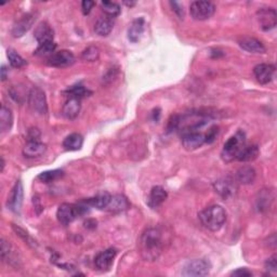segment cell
<instances>
[{
	"mask_svg": "<svg viewBox=\"0 0 277 277\" xmlns=\"http://www.w3.org/2000/svg\"><path fill=\"white\" fill-rule=\"evenodd\" d=\"M116 254L117 250L114 248H109V249L100 252L94 260L95 268L100 271H103V272L104 271H109L112 268L113 263H114Z\"/></svg>",
	"mask_w": 277,
	"mask_h": 277,
	"instance_id": "13",
	"label": "cell"
},
{
	"mask_svg": "<svg viewBox=\"0 0 277 277\" xmlns=\"http://www.w3.org/2000/svg\"><path fill=\"white\" fill-rule=\"evenodd\" d=\"M0 257L3 260V261H7L10 263L12 267L18 268L20 260L16 259V254L13 250L12 246H11L10 242L5 239L0 240Z\"/></svg>",
	"mask_w": 277,
	"mask_h": 277,
	"instance_id": "17",
	"label": "cell"
},
{
	"mask_svg": "<svg viewBox=\"0 0 277 277\" xmlns=\"http://www.w3.org/2000/svg\"><path fill=\"white\" fill-rule=\"evenodd\" d=\"M214 191L225 199H230L234 197L237 192V181L231 177H225L219 179L213 183Z\"/></svg>",
	"mask_w": 277,
	"mask_h": 277,
	"instance_id": "8",
	"label": "cell"
},
{
	"mask_svg": "<svg viewBox=\"0 0 277 277\" xmlns=\"http://www.w3.org/2000/svg\"><path fill=\"white\" fill-rule=\"evenodd\" d=\"M63 174H64L63 170H61V169H55V170L44 171L40 173L38 176V180H40L42 183H51L63 177Z\"/></svg>",
	"mask_w": 277,
	"mask_h": 277,
	"instance_id": "32",
	"label": "cell"
},
{
	"mask_svg": "<svg viewBox=\"0 0 277 277\" xmlns=\"http://www.w3.org/2000/svg\"><path fill=\"white\" fill-rule=\"evenodd\" d=\"M246 145V135L242 131H238L233 137H231L224 144L221 153L222 159L225 162H231L236 159L239 151Z\"/></svg>",
	"mask_w": 277,
	"mask_h": 277,
	"instance_id": "4",
	"label": "cell"
},
{
	"mask_svg": "<svg viewBox=\"0 0 277 277\" xmlns=\"http://www.w3.org/2000/svg\"><path fill=\"white\" fill-rule=\"evenodd\" d=\"M101 8H102V10H103V12L111 19L116 18V16L119 15L121 12L120 5L116 2H112V1H102Z\"/></svg>",
	"mask_w": 277,
	"mask_h": 277,
	"instance_id": "31",
	"label": "cell"
},
{
	"mask_svg": "<svg viewBox=\"0 0 277 277\" xmlns=\"http://www.w3.org/2000/svg\"><path fill=\"white\" fill-rule=\"evenodd\" d=\"M94 5H95L94 1H91V0H83V1L81 2L82 13L84 15H88L90 12H91V10Z\"/></svg>",
	"mask_w": 277,
	"mask_h": 277,
	"instance_id": "40",
	"label": "cell"
},
{
	"mask_svg": "<svg viewBox=\"0 0 277 277\" xmlns=\"http://www.w3.org/2000/svg\"><path fill=\"white\" fill-rule=\"evenodd\" d=\"M13 125V115L10 109L5 107L4 105L1 106L0 110V130L2 133L9 132L11 127Z\"/></svg>",
	"mask_w": 277,
	"mask_h": 277,
	"instance_id": "27",
	"label": "cell"
},
{
	"mask_svg": "<svg viewBox=\"0 0 277 277\" xmlns=\"http://www.w3.org/2000/svg\"><path fill=\"white\" fill-rule=\"evenodd\" d=\"M66 93L69 94L70 98H75V99H79V100L88 97L89 94H91V92H90L89 90L84 88L83 86L72 87V88L66 90Z\"/></svg>",
	"mask_w": 277,
	"mask_h": 277,
	"instance_id": "34",
	"label": "cell"
},
{
	"mask_svg": "<svg viewBox=\"0 0 277 277\" xmlns=\"http://www.w3.org/2000/svg\"><path fill=\"white\" fill-rule=\"evenodd\" d=\"M273 198L271 197V192L268 190H262L259 192L258 197H257V208L259 211H265L268 210L271 202H272Z\"/></svg>",
	"mask_w": 277,
	"mask_h": 277,
	"instance_id": "30",
	"label": "cell"
},
{
	"mask_svg": "<svg viewBox=\"0 0 277 277\" xmlns=\"http://www.w3.org/2000/svg\"><path fill=\"white\" fill-rule=\"evenodd\" d=\"M130 208V202L127 197L123 195H114L111 197L109 206L106 207L105 210L110 212H122L126 211Z\"/></svg>",
	"mask_w": 277,
	"mask_h": 277,
	"instance_id": "21",
	"label": "cell"
},
{
	"mask_svg": "<svg viewBox=\"0 0 277 277\" xmlns=\"http://www.w3.org/2000/svg\"><path fill=\"white\" fill-rule=\"evenodd\" d=\"M192 18L196 21H206L216 12V5L210 1H194L190 5Z\"/></svg>",
	"mask_w": 277,
	"mask_h": 277,
	"instance_id": "7",
	"label": "cell"
},
{
	"mask_svg": "<svg viewBox=\"0 0 277 277\" xmlns=\"http://www.w3.org/2000/svg\"><path fill=\"white\" fill-rule=\"evenodd\" d=\"M8 59L9 63L11 64V66L14 67V69H21V67L26 65V61L13 49L8 50Z\"/></svg>",
	"mask_w": 277,
	"mask_h": 277,
	"instance_id": "33",
	"label": "cell"
},
{
	"mask_svg": "<svg viewBox=\"0 0 277 277\" xmlns=\"http://www.w3.org/2000/svg\"><path fill=\"white\" fill-rule=\"evenodd\" d=\"M28 104H30L31 109L39 115H44L48 113L46 93L40 88L34 87L31 89L30 93H28Z\"/></svg>",
	"mask_w": 277,
	"mask_h": 277,
	"instance_id": "6",
	"label": "cell"
},
{
	"mask_svg": "<svg viewBox=\"0 0 277 277\" xmlns=\"http://www.w3.org/2000/svg\"><path fill=\"white\" fill-rule=\"evenodd\" d=\"M260 154L259 148L257 145H245L238 154L236 156V160L242 162H250L254 159H257Z\"/></svg>",
	"mask_w": 277,
	"mask_h": 277,
	"instance_id": "23",
	"label": "cell"
},
{
	"mask_svg": "<svg viewBox=\"0 0 277 277\" xmlns=\"http://www.w3.org/2000/svg\"><path fill=\"white\" fill-rule=\"evenodd\" d=\"M3 169H4V159L3 157H1V172L3 171Z\"/></svg>",
	"mask_w": 277,
	"mask_h": 277,
	"instance_id": "48",
	"label": "cell"
},
{
	"mask_svg": "<svg viewBox=\"0 0 277 277\" xmlns=\"http://www.w3.org/2000/svg\"><path fill=\"white\" fill-rule=\"evenodd\" d=\"M83 138L79 133H72L64 139L63 148L66 151H79L82 148Z\"/></svg>",
	"mask_w": 277,
	"mask_h": 277,
	"instance_id": "28",
	"label": "cell"
},
{
	"mask_svg": "<svg viewBox=\"0 0 277 277\" xmlns=\"http://www.w3.org/2000/svg\"><path fill=\"white\" fill-rule=\"evenodd\" d=\"M56 49V44L53 41L46 42L39 44V47L36 49L35 54L36 55H48V54H53L54 50Z\"/></svg>",
	"mask_w": 277,
	"mask_h": 277,
	"instance_id": "36",
	"label": "cell"
},
{
	"mask_svg": "<svg viewBox=\"0 0 277 277\" xmlns=\"http://www.w3.org/2000/svg\"><path fill=\"white\" fill-rule=\"evenodd\" d=\"M211 265L205 259H194L184 265L182 276L185 277H200L207 276L210 272Z\"/></svg>",
	"mask_w": 277,
	"mask_h": 277,
	"instance_id": "5",
	"label": "cell"
},
{
	"mask_svg": "<svg viewBox=\"0 0 277 277\" xmlns=\"http://www.w3.org/2000/svg\"><path fill=\"white\" fill-rule=\"evenodd\" d=\"M256 170L250 166H244L238 169L236 173V181L241 184H251L256 179Z\"/></svg>",
	"mask_w": 277,
	"mask_h": 277,
	"instance_id": "26",
	"label": "cell"
},
{
	"mask_svg": "<svg viewBox=\"0 0 277 277\" xmlns=\"http://www.w3.org/2000/svg\"><path fill=\"white\" fill-rule=\"evenodd\" d=\"M170 5L172 7V10L176 12V14L179 16L180 19H183L184 18V10H183V5L180 4L179 2L176 1H171Z\"/></svg>",
	"mask_w": 277,
	"mask_h": 277,
	"instance_id": "41",
	"label": "cell"
},
{
	"mask_svg": "<svg viewBox=\"0 0 277 277\" xmlns=\"http://www.w3.org/2000/svg\"><path fill=\"white\" fill-rule=\"evenodd\" d=\"M75 55L69 50H61L58 52L51 54L47 63L52 67H58V69H63V67H69L75 63Z\"/></svg>",
	"mask_w": 277,
	"mask_h": 277,
	"instance_id": "9",
	"label": "cell"
},
{
	"mask_svg": "<svg viewBox=\"0 0 277 277\" xmlns=\"http://www.w3.org/2000/svg\"><path fill=\"white\" fill-rule=\"evenodd\" d=\"M168 193L167 191L162 188V186H154L151 190V193L149 196L148 203L151 208H157L161 206L163 201L167 199Z\"/></svg>",
	"mask_w": 277,
	"mask_h": 277,
	"instance_id": "19",
	"label": "cell"
},
{
	"mask_svg": "<svg viewBox=\"0 0 277 277\" xmlns=\"http://www.w3.org/2000/svg\"><path fill=\"white\" fill-rule=\"evenodd\" d=\"M178 125H179V115H173L171 116L170 119H169L168 122V131H173V130L178 129Z\"/></svg>",
	"mask_w": 277,
	"mask_h": 277,
	"instance_id": "42",
	"label": "cell"
},
{
	"mask_svg": "<svg viewBox=\"0 0 277 277\" xmlns=\"http://www.w3.org/2000/svg\"><path fill=\"white\" fill-rule=\"evenodd\" d=\"M28 141H39L40 138V131L37 128H33L28 130Z\"/></svg>",
	"mask_w": 277,
	"mask_h": 277,
	"instance_id": "44",
	"label": "cell"
},
{
	"mask_svg": "<svg viewBox=\"0 0 277 277\" xmlns=\"http://www.w3.org/2000/svg\"><path fill=\"white\" fill-rule=\"evenodd\" d=\"M35 20H36V16L33 13H28L24 16H22V18L16 22L12 28L13 37L19 38V37L23 36L25 33H27L31 30V27L33 26Z\"/></svg>",
	"mask_w": 277,
	"mask_h": 277,
	"instance_id": "15",
	"label": "cell"
},
{
	"mask_svg": "<svg viewBox=\"0 0 277 277\" xmlns=\"http://www.w3.org/2000/svg\"><path fill=\"white\" fill-rule=\"evenodd\" d=\"M114 28V22H113V19L109 18V16H103V18H100L97 23L94 25V32L98 34L99 36L105 37L109 36L111 32Z\"/></svg>",
	"mask_w": 277,
	"mask_h": 277,
	"instance_id": "25",
	"label": "cell"
},
{
	"mask_svg": "<svg viewBox=\"0 0 277 277\" xmlns=\"http://www.w3.org/2000/svg\"><path fill=\"white\" fill-rule=\"evenodd\" d=\"M111 197L112 196L109 193H102L95 197H92V198L86 199L84 201H86L90 207H94L97 209H100V210H105L106 207L109 206Z\"/></svg>",
	"mask_w": 277,
	"mask_h": 277,
	"instance_id": "29",
	"label": "cell"
},
{
	"mask_svg": "<svg viewBox=\"0 0 277 277\" xmlns=\"http://www.w3.org/2000/svg\"><path fill=\"white\" fill-rule=\"evenodd\" d=\"M201 224L206 229L212 232H217L221 229L227 221V211L219 205H212L208 207L198 214Z\"/></svg>",
	"mask_w": 277,
	"mask_h": 277,
	"instance_id": "2",
	"label": "cell"
},
{
	"mask_svg": "<svg viewBox=\"0 0 277 277\" xmlns=\"http://www.w3.org/2000/svg\"><path fill=\"white\" fill-rule=\"evenodd\" d=\"M34 37H35L39 44L50 42L53 41L54 32L47 22H41L36 26L35 32H34Z\"/></svg>",
	"mask_w": 277,
	"mask_h": 277,
	"instance_id": "16",
	"label": "cell"
},
{
	"mask_svg": "<svg viewBox=\"0 0 277 277\" xmlns=\"http://www.w3.org/2000/svg\"><path fill=\"white\" fill-rule=\"evenodd\" d=\"M276 259H277L276 254H273V256L270 257L267 260V262H265V269H267V271H269V272H276V270H277Z\"/></svg>",
	"mask_w": 277,
	"mask_h": 277,
	"instance_id": "39",
	"label": "cell"
},
{
	"mask_svg": "<svg viewBox=\"0 0 277 277\" xmlns=\"http://www.w3.org/2000/svg\"><path fill=\"white\" fill-rule=\"evenodd\" d=\"M33 202H34V207H35V210H37V209H39V212H41L42 211V206H41V203H40V199H39V197L38 196H35L33 198Z\"/></svg>",
	"mask_w": 277,
	"mask_h": 277,
	"instance_id": "45",
	"label": "cell"
},
{
	"mask_svg": "<svg viewBox=\"0 0 277 277\" xmlns=\"http://www.w3.org/2000/svg\"><path fill=\"white\" fill-rule=\"evenodd\" d=\"M100 56V50L98 47L90 46L87 49L83 50V52L81 53V58L84 61L88 62H94L99 59Z\"/></svg>",
	"mask_w": 277,
	"mask_h": 277,
	"instance_id": "35",
	"label": "cell"
},
{
	"mask_svg": "<svg viewBox=\"0 0 277 277\" xmlns=\"http://www.w3.org/2000/svg\"><path fill=\"white\" fill-rule=\"evenodd\" d=\"M232 276H237V277H247V276H252V273L249 270L247 269H237L236 271H233L231 273Z\"/></svg>",
	"mask_w": 277,
	"mask_h": 277,
	"instance_id": "43",
	"label": "cell"
},
{
	"mask_svg": "<svg viewBox=\"0 0 277 277\" xmlns=\"http://www.w3.org/2000/svg\"><path fill=\"white\" fill-rule=\"evenodd\" d=\"M46 151L47 146L40 141H28V143L23 149V155L26 158H37L43 155Z\"/></svg>",
	"mask_w": 277,
	"mask_h": 277,
	"instance_id": "18",
	"label": "cell"
},
{
	"mask_svg": "<svg viewBox=\"0 0 277 277\" xmlns=\"http://www.w3.org/2000/svg\"><path fill=\"white\" fill-rule=\"evenodd\" d=\"M12 228H13V230H14V232L16 233V235H19L22 239L23 240H25L28 245H34V241H33V239L31 238L30 237V235H28V233L27 232H25L23 229H21V228H19V227H16V225H12Z\"/></svg>",
	"mask_w": 277,
	"mask_h": 277,
	"instance_id": "37",
	"label": "cell"
},
{
	"mask_svg": "<svg viewBox=\"0 0 277 277\" xmlns=\"http://www.w3.org/2000/svg\"><path fill=\"white\" fill-rule=\"evenodd\" d=\"M253 74L259 83L267 84L273 80L275 75V66L267 63L258 64L254 66Z\"/></svg>",
	"mask_w": 277,
	"mask_h": 277,
	"instance_id": "12",
	"label": "cell"
},
{
	"mask_svg": "<svg viewBox=\"0 0 277 277\" xmlns=\"http://www.w3.org/2000/svg\"><path fill=\"white\" fill-rule=\"evenodd\" d=\"M257 19L262 31H271L277 24V13L273 8H262L257 12Z\"/></svg>",
	"mask_w": 277,
	"mask_h": 277,
	"instance_id": "10",
	"label": "cell"
},
{
	"mask_svg": "<svg viewBox=\"0 0 277 277\" xmlns=\"http://www.w3.org/2000/svg\"><path fill=\"white\" fill-rule=\"evenodd\" d=\"M167 234L161 228H149L140 236L139 252L145 261H155L160 257L167 241Z\"/></svg>",
	"mask_w": 277,
	"mask_h": 277,
	"instance_id": "1",
	"label": "cell"
},
{
	"mask_svg": "<svg viewBox=\"0 0 277 277\" xmlns=\"http://www.w3.org/2000/svg\"><path fill=\"white\" fill-rule=\"evenodd\" d=\"M80 109H81L80 100L75 98H70L65 102L63 110H62V114H63V116L67 118V119L73 120L79 115Z\"/></svg>",
	"mask_w": 277,
	"mask_h": 277,
	"instance_id": "20",
	"label": "cell"
},
{
	"mask_svg": "<svg viewBox=\"0 0 277 277\" xmlns=\"http://www.w3.org/2000/svg\"><path fill=\"white\" fill-rule=\"evenodd\" d=\"M22 203H23V185H22L21 181H18L12 191H11L7 205L10 210H12L15 213H20Z\"/></svg>",
	"mask_w": 277,
	"mask_h": 277,
	"instance_id": "14",
	"label": "cell"
},
{
	"mask_svg": "<svg viewBox=\"0 0 277 277\" xmlns=\"http://www.w3.org/2000/svg\"><path fill=\"white\" fill-rule=\"evenodd\" d=\"M125 3L128 5V7H133V5L135 4L134 1H132V2H127V1H125Z\"/></svg>",
	"mask_w": 277,
	"mask_h": 277,
	"instance_id": "47",
	"label": "cell"
},
{
	"mask_svg": "<svg viewBox=\"0 0 277 277\" xmlns=\"http://www.w3.org/2000/svg\"><path fill=\"white\" fill-rule=\"evenodd\" d=\"M145 22L144 19L140 18L134 20L128 30V39L131 42H138L144 32Z\"/></svg>",
	"mask_w": 277,
	"mask_h": 277,
	"instance_id": "24",
	"label": "cell"
},
{
	"mask_svg": "<svg viewBox=\"0 0 277 277\" xmlns=\"http://www.w3.org/2000/svg\"><path fill=\"white\" fill-rule=\"evenodd\" d=\"M88 207H90L86 201H81L76 205L73 203H62L59 206L58 211H56V217H58L59 222L63 225H69L78 217L83 216L88 211Z\"/></svg>",
	"mask_w": 277,
	"mask_h": 277,
	"instance_id": "3",
	"label": "cell"
},
{
	"mask_svg": "<svg viewBox=\"0 0 277 277\" xmlns=\"http://www.w3.org/2000/svg\"><path fill=\"white\" fill-rule=\"evenodd\" d=\"M7 78H8V70H7V67L2 65L1 66V80L2 81L7 80Z\"/></svg>",
	"mask_w": 277,
	"mask_h": 277,
	"instance_id": "46",
	"label": "cell"
},
{
	"mask_svg": "<svg viewBox=\"0 0 277 277\" xmlns=\"http://www.w3.org/2000/svg\"><path fill=\"white\" fill-rule=\"evenodd\" d=\"M205 143V134L198 131H191L182 134V145L186 151H195L201 148Z\"/></svg>",
	"mask_w": 277,
	"mask_h": 277,
	"instance_id": "11",
	"label": "cell"
},
{
	"mask_svg": "<svg viewBox=\"0 0 277 277\" xmlns=\"http://www.w3.org/2000/svg\"><path fill=\"white\" fill-rule=\"evenodd\" d=\"M219 133V127L213 126L208 130V132L205 134V140L206 143H212L214 140L217 139V135Z\"/></svg>",
	"mask_w": 277,
	"mask_h": 277,
	"instance_id": "38",
	"label": "cell"
},
{
	"mask_svg": "<svg viewBox=\"0 0 277 277\" xmlns=\"http://www.w3.org/2000/svg\"><path fill=\"white\" fill-rule=\"evenodd\" d=\"M239 46L241 49H244L245 51H247V52H250V53L260 54V53H264L265 50H267L261 41L251 37L242 38L239 41Z\"/></svg>",
	"mask_w": 277,
	"mask_h": 277,
	"instance_id": "22",
	"label": "cell"
}]
</instances>
